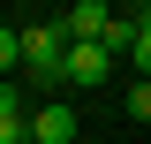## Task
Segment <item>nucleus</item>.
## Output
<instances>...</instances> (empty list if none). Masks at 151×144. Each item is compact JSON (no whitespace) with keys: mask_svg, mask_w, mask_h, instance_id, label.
<instances>
[{"mask_svg":"<svg viewBox=\"0 0 151 144\" xmlns=\"http://www.w3.org/2000/svg\"><path fill=\"white\" fill-rule=\"evenodd\" d=\"M23 76L30 84H68V31L60 23H23Z\"/></svg>","mask_w":151,"mask_h":144,"instance_id":"obj_1","label":"nucleus"},{"mask_svg":"<svg viewBox=\"0 0 151 144\" xmlns=\"http://www.w3.org/2000/svg\"><path fill=\"white\" fill-rule=\"evenodd\" d=\"M60 31H68V46H106V31H113V8H106V0H76L68 15H60Z\"/></svg>","mask_w":151,"mask_h":144,"instance_id":"obj_2","label":"nucleus"},{"mask_svg":"<svg viewBox=\"0 0 151 144\" xmlns=\"http://www.w3.org/2000/svg\"><path fill=\"white\" fill-rule=\"evenodd\" d=\"M30 144H76V106H68V99L30 106Z\"/></svg>","mask_w":151,"mask_h":144,"instance_id":"obj_3","label":"nucleus"},{"mask_svg":"<svg viewBox=\"0 0 151 144\" xmlns=\"http://www.w3.org/2000/svg\"><path fill=\"white\" fill-rule=\"evenodd\" d=\"M106 76H113V53H106V46H68V84L106 91Z\"/></svg>","mask_w":151,"mask_h":144,"instance_id":"obj_4","label":"nucleus"},{"mask_svg":"<svg viewBox=\"0 0 151 144\" xmlns=\"http://www.w3.org/2000/svg\"><path fill=\"white\" fill-rule=\"evenodd\" d=\"M0 121H30V99H23V84H15V76L0 84Z\"/></svg>","mask_w":151,"mask_h":144,"instance_id":"obj_5","label":"nucleus"},{"mask_svg":"<svg viewBox=\"0 0 151 144\" xmlns=\"http://www.w3.org/2000/svg\"><path fill=\"white\" fill-rule=\"evenodd\" d=\"M15 68H23V31H8V23H0V84H8Z\"/></svg>","mask_w":151,"mask_h":144,"instance_id":"obj_6","label":"nucleus"},{"mask_svg":"<svg viewBox=\"0 0 151 144\" xmlns=\"http://www.w3.org/2000/svg\"><path fill=\"white\" fill-rule=\"evenodd\" d=\"M121 114H129V121H151V84H144V76L121 91Z\"/></svg>","mask_w":151,"mask_h":144,"instance_id":"obj_7","label":"nucleus"},{"mask_svg":"<svg viewBox=\"0 0 151 144\" xmlns=\"http://www.w3.org/2000/svg\"><path fill=\"white\" fill-rule=\"evenodd\" d=\"M136 76H144V84H151V31L136 38Z\"/></svg>","mask_w":151,"mask_h":144,"instance_id":"obj_8","label":"nucleus"},{"mask_svg":"<svg viewBox=\"0 0 151 144\" xmlns=\"http://www.w3.org/2000/svg\"><path fill=\"white\" fill-rule=\"evenodd\" d=\"M144 31H151V8H144Z\"/></svg>","mask_w":151,"mask_h":144,"instance_id":"obj_9","label":"nucleus"}]
</instances>
